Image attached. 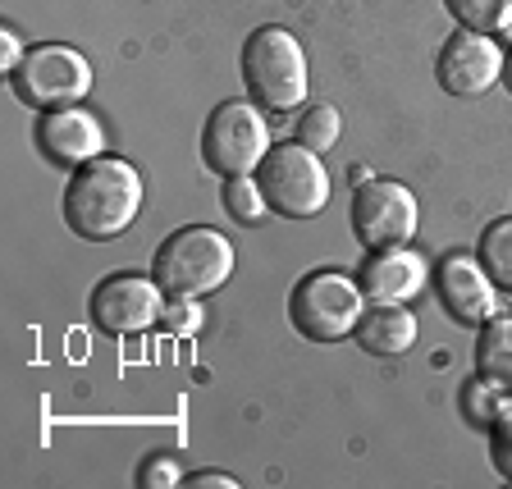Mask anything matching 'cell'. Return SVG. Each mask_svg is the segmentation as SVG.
Instances as JSON below:
<instances>
[{
  "mask_svg": "<svg viewBox=\"0 0 512 489\" xmlns=\"http://www.w3.org/2000/svg\"><path fill=\"white\" fill-rule=\"evenodd\" d=\"M142 211V174L119 156H96L64 188V224L87 243L128 234Z\"/></svg>",
  "mask_w": 512,
  "mask_h": 489,
  "instance_id": "1",
  "label": "cell"
},
{
  "mask_svg": "<svg viewBox=\"0 0 512 489\" xmlns=\"http://www.w3.org/2000/svg\"><path fill=\"white\" fill-rule=\"evenodd\" d=\"M151 275L170 293V302H202L206 293H220L234 275V243L220 229L183 224L156 247Z\"/></svg>",
  "mask_w": 512,
  "mask_h": 489,
  "instance_id": "2",
  "label": "cell"
},
{
  "mask_svg": "<svg viewBox=\"0 0 512 489\" xmlns=\"http://www.w3.org/2000/svg\"><path fill=\"white\" fill-rule=\"evenodd\" d=\"M243 87L270 115H288L307 101V51L288 28H256L243 42Z\"/></svg>",
  "mask_w": 512,
  "mask_h": 489,
  "instance_id": "3",
  "label": "cell"
},
{
  "mask_svg": "<svg viewBox=\"0 0 512 489\" xmlns=\"http://www.w3.org/2000/svg\"><path fill=\"white\" fill-rule=\"evenodd\" d=\"M366 316V293L357 279L339 275V270H311L298 279V288L288 293V320L293 330L311 343H339L357 334Z\"/></svg>",
  "mask_w": 512,
  "mask_h": 489,
  "instance_id": "4",
  "label": "cell"
},
{
  "mask_svg": "<svg viewBox=\"0 0 512 489\" xmlns=\"http://www.w3.org/2000/svg\"><path fill=\"white\" fill-rule=\"evenodd\" d=\"M96 74L92 60L83 51L64 42H42L28 46L23 64L10 74V87L23 106L32 110H64V106H83V96L92 92Z\"/></svg>",
  "mask_w": 512,
  "mask_h": 489,
  "instance_id": "5",
  "label": "cell"
},
{
  "mask_svg": "<svg viewBox=\"0 0 512 489\" xmlns=\"http://www.w3.org/2000/svg\"><path fill=\"white\" fill-rule=\"evenodd\" d=\"M256 183L266 192V206L284 220H316L330 206V174L320 165L316 151L288 142V147H270V156L261 160Z\"/></svg>",
  "mask_w": 512,
  "mask_h": 489,
  "instance_id": "6",
  "label": "cell"
},
{
  "mask_svg": "<svg viewBox=\"0 0 512 489\" xmlns=\"http://www.w3.org/2000/svg\"><path fill=\"white\" fill-rule=\"evenodd\" d=\"M270 156V124L256 101H220L202 128V160L220 179L261 170Z\"/></svg>",
  "mask_w": 512,
  "mask_h": 489,
  "instance_id": "7",
  "label": "cell"
},
{
  "mask_svg": "<svg viewBox=\"0 0 512 489\" xmlns=\"http://www.w3.org/2000/svg\"><path fill=\"white\" fill-rule=\"evenodd\" d=\"M170 293L160 288L156 275H110L92 288V325L110 339L147 334L165 320Z\"/></svg>",
  "mask_w": 512,
  "mask_h": 489,
  "instance_id": "8",
  "label": "cell"
},
{
  "mask_svg": "<svg viewBox=\"0 0 512 489\" xmlns=\"http://www.w3.org/2000/svg\"><path fill=\"white\" fill-rule=\"evenodd\" d=\"M416 224H421V211H416V197L407 183L398 179L357 183V192H352V229H357L366 252L412 243Z\"/></svg>",
  "mask_w": 512,
  "mask_h": 489,
  "instance_id": "9",
  "label": "cell"
},
{
  "mask_svg": "<svg viewBox=\"0 0 512 489\" xmlns=\"http://www.w3.org/2000/svg\"><path fill=\"white\" fill-rule=\"evenodd\" d=\"M503 51L490 32H453L435 60V78L448 96H485L494 83H503Z\"/></svg>",
  "mask_w": 512,
  "mask_h": 489,
  "instance_id": "10",
  "label": "cell"
},
{
  "mask_svg": "<svg viewBox=\"0 0 512 489\" xmlns=\"http://www.w3.org/2000/svg\"><path fill=\"white\" fill-rule=\"evenodd\" d=\"M435 293L448 316L458 325H471V330H480L490 316H499V284L490 279V270L480 266V256L467 252L444 256L435 270Z\"/></svg>",
  "mask_w": 512,
  "mask_h": 489,
  "instance_id": "11",
  "label": "cell"
},
{
  "mask_svg": "<svg viewBox=\"0 0 512 489\" xmlns=\"http://www.w3.org/2000/svg\"><path fill=\"white\" fill-rule=\"evenodd\" d=\"M37 147L46 160L64 165V170H83L87 160L106 156V124L83 106L42 110L37 119Z\"/></svg>",
  "mask_w": 512,
  "mask_h": 489,
  "instance_id": "12",
  "label": "cell"
},
{
  "mask_svg": "<svg viewBox=\"0 0 512 489\" xmlns=\"http://www.w3.org/2000/svg\"><path fill=\"white\" fill-rule=\"evenodd\" d=\"M426 256L412 252V243L403 247H375L371 256L357 270V284L366 293V307H380V302H412L421 288H426Z\"/></svg>",
  "mask_w": 512,
  "mask_h": 489,
  "instance_id": "13",
  "label": "cell"
},
{
  "mask_svg": "<svg viewBox=\"0 0 512 489\" xmlns=\"http://www.w3.org/2000/svg\"><path fill=\"white\" fill-rule=\"evenodd\" d=\"M416 330H421V325H416V316L403 302H380V307H371L362 316V325H357L352 339L362 343L366 352H375V357H403L416 343Z\"/></svg>",
  "mask_w": 512,
  "mask_h": 489,
  "instance_id": "14",
  "label": "cell"
},
{
  "mask_svg": "<svg viewBox=\"0 0 512 489\" xmlns=\"http://www.w3.org/2000/svg\"><path fill=\"white\" fill-rule=\"evenodd\" d=\"M476 371L512 389V316H490L476 339Z\"/></svg>",
  "mask_w": 512,
  "mask_h": 489,
  "instance_id": "15",
  "label": "cell"
},
{
  "mask_svg": "<svg viewBox=\"0 0 512 489\" xmlns=\"http://www.w3.org/2000/svg\"><path fill=\"white\" fill-rule=\"evenodd\" d=\"M343 138V115L334 106H307L298 115V124H293V142L307 151H334Z\"/></svg>",
  "mask_w": 512,
  "mask_h": 489,
  "instance_id": "16",
  "label": "cell"
},
{
  "mask_svg": "<svg viewBox=\"0 0 512 489\" xmlns=\"http://www.w3.org/2000/svg\"><path fill=\"white\" fill-rule=\"evenodd\" d=\"M476 256H480V266L490 270L494 284H499V293H512V215L508 220L485 224Z\"/></svg>",
  "mask_w": 512,
  "mask_h": 489,
  "instance_id": "17",
  "label": "cell"
},
{
  "mask_svg": "<svg viewBox=\"0 0 512 489\" xmlns=\"http://www.w3.org/2000/svg\"><path fill=\"white\" fill-rule=\"evenodd\" d=\"M444 10L471 32H503L512 19V0H444Z\"/></svg>",
  "mask_w": 512,
  "mask_h": 489,
  "instance_id": "18",
  "label": "cell"
},
{
  "mask_svg": "<svg viewBox=\"0 0 512 489\" xmlns=\"http://www.w3.org/2000/svg\"><path fill=\"white\" fill-rule=\"evenodd\" d=\"M224 211H229V220L238 224H261L266 220V192H261V183H256V174H238V179L224 183Z\"/></svg>",
  "mask_w": 512,
  "mask_h": 489,
  "instance_id": "19",
  "label": "cell"
},
{
  "mask_svg": "<svg viewBox=\"0 0 512 489\" xmlns=\"http://www.w3.org/2000/svg\"><path fill=\"white\" fill-rule=\"evenodd\" d=\"M462 398H467V416L476 421V426H490L503 407H512V389L485 380V375H476V380L467 384V394H462Z\"/></svg>",
  "mask_w": 512,
  "mask_h": 489,
  "instance_id": "20",
  "label": "cell"
},
{
  "mask_svg": "<svg viewBox=\"0 0 512 489\" xmlns=\"http://www.w3.org/2000/svg\"><path fill=\"white\" fill-rule=\"evenodd\" d=\"M485 430H490V462H494V471H499V476L512 485V407H503V412L494 416Z\"/></svg>",
  "mask_w": 512,
  "mask_h": 489,
  "instance_id": "21",
  "label": "cell"
},
{
  "mask_svg": "<svg viewBox=\"0 0 512 489\" xmlns=\"http://www.w3.org/2000/svg\"><path fill=\"white\" fill-rule=\"evenodd\" d=\"M183 480L188 476H183V467L174 458H147L138 471V489H174Z\"/></svg>",
  "mask_w": 512,
  "mask_h": 489,
  "instance_id": "22",
  "label": "cell"
},
{
  "mask_svg": "<svg viewBox=\"0 0 512 489\" xmlns=\"http://www.w3.org/2000/svg\"><path fill=\"white\" fill-rule=\"evenodd\" d=\"M160 325H170L174 334H197L202 330V311H197V302H170Z\"/></svg>",
  "mask_w": 512,
  "mask_h": 489,
  "instance_id": "23",
  "label": "cell"
},
{
  "mask_svg": "<svg viewBox=\"0 0 512 489\" xmlns=\"http://www.w3.org/2000/svg\"><path fill=\"white\" fill-rule=\"evenodd\" d=\"M23 46H19V32L14 28H0V69H5V74H14V69H19L23 64Z\"/></svg>",
  "mask_w": 512,
  "mask_h": 489,
  "instance_id": "24",
  "label": "cell"
},
{
  "mask_svg": "<svg viewBox=\"0 0 512 489\" xmlns=\"http://www.w3.org/2000/svg\"><path fill=\"white\" fill-rule=\"evenodd\" d=\"M188 489H238V480L229 471H197V476L183 480Z\"/></svg>",
  "mask_w": 512,
  "mask_h": 489,
  "instance_id": "25",
  "label": "cell"
},
{
  "mask_svg": "<svg viewBox=\"0 0 512 489\" xmlns=\"http://www.w3.org/2000/svg\"><path fill=\"white\" fill-rule=\"evenodd\" d=\"M503 83H508V92H512V51H508V60H503Z\"/></svg>",
  "mask_w": 512,
  "mask_h": 489,
  "instance_id": "26",
  "label": "cell"
}]
</instances>
